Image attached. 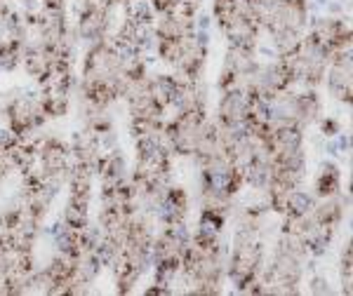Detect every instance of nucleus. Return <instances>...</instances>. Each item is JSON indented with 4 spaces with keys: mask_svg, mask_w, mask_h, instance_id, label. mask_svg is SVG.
Returning a JSON list of instances; mask_svg holds the SVG:
<instances>
[{
    "mask_svg": "<svg viewBox=\"0 0 353 296\" xmlns=\"http://www.w3.org/2000/svg\"><path fill=\"white\" fill-rule=\"evenodd\" d=\"M309 292H311V294H330L332 289H330L327 277L316 275V277H311V280H309Z\"/></svg>",
    "mask_w": 353,
    "mask_h": 296,
    "instance_id": "obj_15",
    "label": "nucleus"
},
{
    "mask_svg": "<svg viewBox=\"0 0 353 296\" xmlns=\"http://www.w3.org/2000/svg\"><path fill=\"white\" fill-rule=\"evenodd\" d=\"M351 275H353V266H351V237H349L344 249H341V261H339V280L344 294H351Z\"/></svg>",
    "mask_w": 353,
    "mask_h": 296,
    "instance_id": "obj_13",
    "label": "nucleus"
},
{
    "mask_svg": "<svg viewBox=\"0 0 353 296\" xmlns=\"http://www.w3.org/2000/svg\"><path fill=\"white\" fill-rule=\"evenodd\" d=\"M318 198L313 195L311 191H304L299 186V189H294L292 193L288 195L285 200V209H283V219H301V216L311 214L313 204H316Z\"/></svg>",
    "mask_w": 353,
    "mask_h": 296,
    "instance_id": "obj_11",
    "label": "nucleus"
},
{
    "mask_svg": "<svg viewBox=\"0 0 353 296\" xmlns=\"http://www.w3.org/2000/svg\"><path fill=\"white\" fill-rule=\"evenodd\" d=\"M191 212V195L181 186H168V191L161 195V200L153 204L151 216L158 226L170 224H186Z\"/></svg>",
    "mask_w": 353,
    "mask_h": 296,
    "instance_id": "obj_8",
    "label": "nucleus"
},
{
    "mask_svg": "<svg viewBox=\"0 0 353 296\" xmlns=\"http://www.w3.org/2000/svg\"><path fill=\"white\" fill-rule=\"evenodd\" d=\"M325 89L332 99L351 104V50L349 52H339L334 56H330V64L325 71Z\"/></svg>",
    "mask_w": 353,
    "mask_h": 296,
    "instance_id": "obj_9",
    "label": "nucleus"
},
{
    "mask_svg": "<svg viewBox=\"0 0 353 296\" xmlns=\"http://www.w3.org/2000/svg\"><path fill=\"white\" fill-rule=\"evenodd\" d=\"M306 36L313 38L330 56H334L339 52H349L351 50V26H349V21L339 19V17H323V19H316L309 26Z\"/></svg>",
    "mask_w": 353,
    "mask_h": 296,
    "instance_id": "obj_7",
    "label": "nucleus"
},
{
    "mask_svg": "<svg viewBox=\"0 0 353 296\" xmlns=\"http://www.w3.org/2000/svg\"><path fill=\"white\" fill-rule=\"evenodd\" d=\"M318 125H321V129H323V134H325V136H334V134L341 132L339 120H334V118H330V116H321Z\"/></svg>",
    "mask_w": 353,
    "mask_h": 296,
    "instance_id": "obj_14",
    "label": "nucleus"
},
{
    "mask_svg": "<svg viewBox=\"0 0 353 296\" xmlns=\"http://www.w3.org/2000/svg\"><path fill=\"white\" fill-rule=\"evenodd\" d=\"M0 113L5 118V127L21 139L43 132L45 123H48V116L41 106V96L38 92H28V89H14L3 101Z\"/></svg>",
    "mask_w": 353,
    "mask_h": 296,
    "instance_id": "obj_3",
    "label": "nucleus"
},
{
    "mask_svg": "<svg viewBox=\"0 0 353 296\" xmlns=\"http://www.w3.org/2000/svg\"><path fill=\"white\" fill-rule=\"evenodd\" d=\"M341 181H344V174H341L339 165L332 160H325V162H321L316 176H313L311 193L318 200H321V198H332V195H337V193H341Z\"/></svg>",
    "mask_w": 353,
    "mask_h": 296,
    "instance_id": "obj_10",
    "label": "nucleus"
},
{
    "mask_svg": "<svg viewBox=\"0 0 353 296\" xmlns=\"http://www.w3.org/2000/svg\"><path fill=\"white\" fill-rule=\"evenodd\" d=\"M306 261L309 254L297 237L281 233V237L273 244L271 259L264 261L259 275L264 294H299L304 284Z\"/></svg>",
    "mask_w": 353,
    "mask_h": 296,
    "instance_id": "obj_1",
    "label": "nucleus"
},
{
    "mask_svg": "<svg viewBox=\"0 0 353 296\" xmlns=\"http://www.w3.org/2000/svg\"><path fill=\"white\" fill-rule=\"evenodd\" d=\"M250 106H252V94H250V89L245 85L221 89L217 99V111H214V123L224 129L245 127Z\"/></svg>",
    "mask_w": 353,
    "mask_h": 296,
    "instance_id": "obj_6",
    "label": "nucleus"
},
{
    "mask_svg": "<svg viewBox=\"0 0 353 296\" xmlns=\"http://www.w3.org/2000/svg\"><path fill=\"white\" fill-rule=\"evenodd\" d=\"M266 261V244L261 240V229L236 224L233 240L226 256V280L241 294H250L257 284Z\"/></svg>",
    "mask_w": 353,
    "mask_h": 296,
    "instance_id": "obj_2",
    "label": "nucleus"
},
{
    "mask_svg": "<svg viewBox=\"0 0 353 296\" xmlns=\"http://www.w3.org/2000/svg\"><path fill=\"white\" fill-rule=\"evenodd\" d=\"M118 8H101V5L85 3L78 0L76 5V26H73V36L78 43L94 45L99 41L113 36V19H116Z\"/></svg>",
    "mask_w": 353,
    "mask_h": 296,
    "instance_id": "obj_4",
    "label": "nucleus"
},
{
    "mask_svg": "<svg viewBox=\"0 0 353 296\" xmlns=\"http://www.w3.org/2000/svg\"><path fill=\"white\" fill-rule=\"evenodd\" d=\"M259 66V56L257 50L250 47H231L226 52V59L221 64L219 78H217V89H229V87H238V85H248L250 78L254 76Z\"/></svg>",
    "mask_w": 353,
    "mask_h": 296,
    "instance_id": "obj_5",
    "label": "nucleus"
},
{
    "mask_svg": "<svg viewBox=\"0 0 353 296\" xmlns=\"http://www.w3.org/2000/svg\"><path fill=\"white\" fill-rule=\"evenodd\" d=\"M24 41L3 36L0 38V71L12 73L21 68V54H24Z\"/></svg>",
    "mask_w": 353,
    "mask_h": 296,
    "instance_id": "obj_12",
    "label": "nucleus"
},
{
    "mask_svg": "<svg viewBox=\"0 0 353 296\" xmlns=\"http://www.w3.org/2000/svg\"><path fill=\"white\" fill-rule=\"evenodd\" d=\"M31 3H36L43 10H66L68 0H31Z\"/></svg>",
    "mask_w": 353,
    "mask_h": 296,
    "instance_id": "obj_16",
    "label": "nucleus"
}]
</instances>
